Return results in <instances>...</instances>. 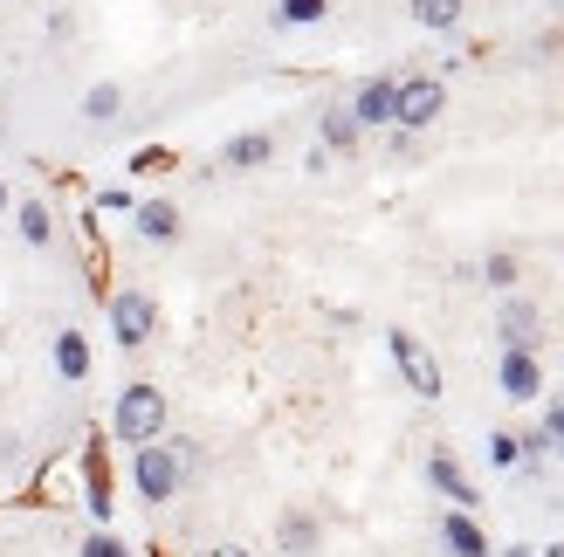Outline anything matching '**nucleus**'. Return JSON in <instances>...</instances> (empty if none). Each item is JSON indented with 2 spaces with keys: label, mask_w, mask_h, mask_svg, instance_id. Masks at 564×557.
I'll return each mask as SVG.
<instances>
[{
  "label": "nucleus",
  "mask_w": 564,
  "mask_h": 557,
  "mask_svg": "<svg viewBox=\"0 0 564 557\" xmlns=\"http://www.w3.org/2000/svg\"><path fill=\"white\" fill-rule=\"evenodd\" d=\"M489 461L496 468H523V434H510V427L489 434Z\"/></svg>",
  "instance_id": "obj_23"
},
{
  "label": "nucleus",
  "mask_w": 564,
  "mask_h": 557,
  "mask_svg": "<svg viewBox=\"0 0 564 557\" xmlns=\"http://www.w3.org/2000/svg\"><path fill=\"white\" fill-rule=\"evenodd\" d=\"M48 358H55V379H63V385H83V379H90V338H83L76 324L48 338Z\"/></svg>",
  "instance_id": "obj_10"
},
{
  "label": "nucleus",
  "mask_w": 564,
  "mask_h": 557,
  "mask_svg": "<svg viewBox=\"0 0 564 557\" xmlns=\"http://www.w3.org/2000/svg\"><path fill=\"white\" fill-rule=\"evenodd\" d=\"M462 8L468 0H413V21L434 28V35H447V28H462Z\"/></svg>",
  "instance_id": "obj_19"
},
{
  "label": "nucleus",
  "mask_w": 564,
  "mask_h": 557,
  "mask_svg": "<svg viewBox=\"0 0 564 557\" xmlns=\"http://www.w3.org/2000/svg\"><path fill=\"white\" fill-rule=\"evenodd\" d=\"M386 351L400 379L413 385V400H441V358L427 351V338H413V330H386Z\"/></svg>",
  "instance_id": "obj_3"
},
{
  "label": "nucleus",
  "mask_w": 564,
  "mask_h": 557,
  "mask_svg": "<svg viewBox=\"0 0 564 557\" xmlns=\"http://www.w3.org/2000/svg\"><path fill=\"white\" fill-rule=\"evenodd\" d=\"M131 482H138V503H173L180 482H186V468L173 455V440H145V448H131Z\"/></svg>",
  "instance_id": "obj_2"
},
{
  "label": "nucleus",
  "mask_w": 564,
  "mask_h": 557,
  "mask_svg": "<svg viewBox=\"0 0 564 557\" xmlns=\"http://www.w3.org/2000/svg\"><path fill=\"white\" fill-rule=\"evenodd\" d=\"M14 214V193H8V179H0V220H8Z\"/></svg>",
  "instance_id": "obj_27"
},
{
  "label": "nucleus",
  "mask_w": 564,
  "mask_h": 557,
  "mask_svg": "<svg viewBox=\"0 0 564 557\" xmlns=\"http://www.w3.org/2000/svg\"><path fill=\"white\" fill-rule=\"evenodd\" d=\"M496 379H502V400H517V406L544 400V365H538V351H502Z\"/></svg>",
  "instance_id": "obj_9"
},
{
  "label": "nucleus",
  "mask_w": 564,
  "mask_h": 557,
  "mask_svg": "<svg viewBox=\"0 0 564 557\" xmlns=\"http://www.w3.org/2000/svg\"><path fill=\"white\" fill-rule=\"evenodd\" d=\"M427 482H434V489H441L455 510H475V503H482V495H475V482L462 476V461L447 455V448H434V455H427Z\"/></svg>",
  "instance_id": "obj_11"
},
{
  "label": "nucleus",
  "mask_w": 564,
  "mask_h": 557,
  "mask_svg": "<svg viewBox=\"0 0 564 557\" xmlns=\"http://www.w3.org/2000/svg\"><path fill=\"white\" fill-rule=\"evenodd\" d=\"M517 275H523V269H517V255H510V248H496V255L482 262V283H489L496 296H510V290H517Z\"/></svg>",
  "instance_id": "obj_21"
},
{
  "label": "nucleus",
  "mask_w": 564,
  "mask_h": 557,
  "mask_svg": "<svg viewBox=\"0 0 564 557\" xmlns=\"http://www.w3.org/2000/svg\"><path fill=\"white\" fill-rule=\"evenodd\" d=\"M538 330H544V310L530 296H502V310H496V338H502V351H538Z\"/></svg>",
  "instance_id": "obj_6"
},
{
  "label": "nucleus",
  "mask_w": 564,
  "mask_h": 557,
  "mask_svg": "<svg viewBox=\"0 0 564 557\" xmlns=\"http://www.w3.org/2000/svg\"><path fill=\"white\" fill-rule=\"evenodd\" d=\"M138 200H131V186H104L97 193V214H131Z\"/></svg>",
  "instance_id": "obj_26"
},
{
  "label": "nucleus",
  "mask_w": 564,
  "mask_h": 557,
  "mask_svg": "<svg viewBox=\"0 0 564 557\" xmlns=\"http://www.w3.org/2000/svg\"><path fill=\"white\" fill-rule=\"evenodd\" d=\"M275 544H282V557H317V544H324V523L310 516V510H290L275 523Z\"/></svg>",
  "instance_id": "obj_13"
},
{
  "label": "nucleus",
  "mask_w": 564,
  "mask_h": 557,
  "mask_svg": "<svg viewBox=\"0 0 564 557\" xmlns=\"http://www.w3.org/2000/svg\"><path fill=\"white\" fill-rule=\"evenodd\" d=\"M76 476H83V510H90V516H97V531H104L118 503H110V461H104V448H97V440H83V455H76Z\"/></svg>",
  "instance_id": "obj_7"
},
{
  "label": "nucleus",
  "mask_w": 564,
  "mask_h": 557,
  "mask_svg": "<svg viewBox=\"0 0 564 557\" xmlns=\"http://www.w3.org/2000/svg\"><path fill=\"white\" fill-rule=\"evenodd\" d=\"M330 14V0H282L275 8V28H317Z\"/></svg>",
  "instance_id": "obj_20"
},
{
  "label": "nucleus",
  "mask_w": 564,
  "mask_h": 557,
  "mask_svg": "<svg viewBox=\"0 0 564 557\" xmlns=\"http://www.w3.org/2000/svg\"><path fill=\"white\" fill-rule=\"evenodd\" d=\"M118 110H124V83H90L83 90V118L90 124H118Z\"/></svg>",
  "instance_id": "obj_18"
},
{
  "label": "nucleus",
  "mask_w": 564,
  "mask_h": 557,
  "mask_svg": "<svg viewBox=\"0 0 564 557\" xmlns=\"http://www.w3.org/2000/svg\"><path fill=\"white\" fill-rule=\"evenodd\" d=\"M131 220H138V234H145L152 248L180 241V207H173V200H138V207H131Z\"/></svg>",
  "instance_id": "obj_14"
},
{
  "label": "nucleus",
  "mask_w": 564,
  "mask_h": 557,
  "mask_svg": "<svg viewBox=\"0 0 564 557\" xmlns=\"http://www.w3.org/2000/svg\"><path fill=\"white\" fill-rule=\"evenodd\" d=\"M207 557H248V550H241V544H220V550H207Z\"/></svg>",
  "instance_id": "obj_28"
},
{
  "label": "nucleus",
  "mask_w": 564,
  "mask_h": 557,
  "mask_svg": "<svg viewBox=\"0 0 564 557\" xmlns=\"http://www.w3.org/2000/svg\"><path fill=\"white\" fill-rule=\"evenodd\" d=\"M152 330H159V303L145 290H118V296H110V338H118L124 351L152 345Z\"/></svg>",
  "instance_id": "obj_5"
},
{
  "label": "nucleus",
  "mask_w": 564,
  "mask_h": 557,
  "mask_svg": "<svg viewBox=\"0 0 564 557\" xmlns=\"http://www.w3.org/2000/svg\"><path fill=\"white\" fill-rule=\"evenodd\" d=\"M76 557H131V550H124V537H110V531H90Z\"/></svg>",
  "instance_id": "obj_25"
},
{
  "label": "nucleus",
  "mask_w": 564,
  "mask_h": 557,
  "mask_svg": "<svg viewBox=\"0 0 564 557\" xmlns=\"http://www.w3.org/2000/svg\"><path fill=\"white\" fill-rule=\"evenodd\" d=\"M358 138H365V131H358V118H351L345 103H330L324 118H317V145H324V152H358Z\"/></svg>",
  "instance_id": "obj_17"
},
{
  "label": "nucleus",
  "mask_w": 564,
  "mask_h": 557,
  "mask_svg": "<svg viewBox=\"0 0 564 557\" xmlns=\"http://www.w3.org/2000/svg\"><path fill=\"white\" fill-rule=\"evenodd\" d=\"M441 544L455 550V557H489V537H482V523H475L468 510H447L441 516Z\"/></svg>",
  "instance_id": "obj_15"
},
{
  "label": "nucleus",
  "mask_w": 564,
  "mask_h": 557,
  "mask_svg": "<svg viewBox=\"0 0 564 557\" xmlns=\"http://www.w3.org/2000/svg\"><path fill=\"white\" fill-rule=\"evenodd\" d=\"M551 8H564V0H551Z\"/></svg>",
  "instance_id": "obj_30"
},
{
  "label": "nucleus",
  "mask_w": 564,
  "mask_h": 557,
  "mask_svg": "<svg viewBox=\"0 0 564 557\" xmlns=\"http://www.w3.org/2000/svg\"><path fill=\"white\" fill-rule=\"evenodd\" d=\"M392 97H400V76H365L345 110L358 118V131H379V124H392Z\"/></svg>",
  "instance_id": "obj_8"
},
{
  "label": "nucleus",
  "mask_w": 564,
  "mask_h": 557,
  "mask_svg": "<svg viewBox=\"0 0 564 557\" xmlns=\"http://www.w3.org/2000/svg\"><path fill=\"white\" fill-rule=\"evenodd\" d=\"M447 110V83L441 76H400V97H392V124L400 131H427Z\"/></svg>",
  "instance_id": "obj_4"
},
{
  "label": "nucleus",
  "mask_w": 564,
  "mask_h": 557,
  "mask_svg": "<svg viewBox=\"0 0 564 557\" xmlns=\"http://www.w3.org/2000/svg\"><path fill=\"white\" fill-rule=\"evenodd\" d=\"M14 234L28 248H55V214H48V200H14Z\"/></svg>",
  "instance_id": "obj_16"
},
{
  "label": "nucleus",
  "mask_w": 564,
  "mask_h": 557,
  "mask_svg": "<svg viewBox=\"0 0 564 557\" xmlns=\"http://www.w3.org/2000/svg\"><path fill=\"white\" fill-rule=\"evenodd\" d=\"M269 159H275V131H235L228 145H220V165H228V173H256Z\"/></svg>",
  "instance_id": "obj_12"
},
{
  "label": "nucleus",
  "mask_w": 564,
  "mask_h": 557,
  "mask_svg": "<svg viewBox=\"0 0 564 557\" xmlns=\"http://www.w3.org/2000/svg\"><path fill=\"white\" fill-rule=\"evenodd\" d=\"M131 173H145V179L173 173V152H165V145H145V152H131Z\"/></svg>",
  "instance_id": "obj_24"
},
{
  "label": "nucleus",
  "mask_w": 564,
  "mask_h": 557,
  "mask_svg": "<svg viewBox=\"0 0 564 557\" xmlns=\"http://www.w3.org/2000/svg\"><path fill=\"white\" fill-rule=\"evenodd\" d=\"M110 440L118 448H145V440H165V393L145 379H131L118 406H110Z\"/></svg>",
  "instance_id": "obj_1"
},
{
  "label": "nucleus",
  "mask_w": 564,
  "mask_h": 557,
  "mask_svg": "<svg viewBox=\"0 0 564 557\" xmlns=\"http://www.w3.org/2000/svg\"><path fill=\"white\" fill-rule=\"evenodd\" d=\"M502 557H538V550H530V544H510V550H502Z\"/></svg>",
  "instance_id": "obj_29"
},
{
  "label": "nucleus",
  "mask_w": 564,
  "mask_h": 557,
  "mask_svg": "<svg viewBox=\"0 0 564 557\" xmlns=\"http://www.w3.org/2000/svg\"><path fill=\"white\" fill-rule=\"evenodd\" d=\"M538 434H544V455H557V461H564V393H551V400H544Z\"/></svg>",
  "instance_id": "obj_22"
}]
</instances>
